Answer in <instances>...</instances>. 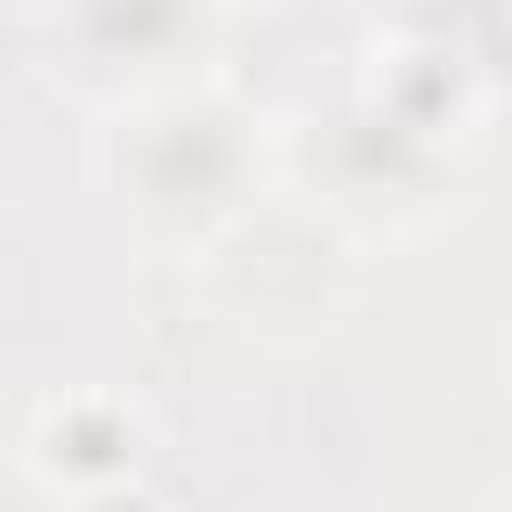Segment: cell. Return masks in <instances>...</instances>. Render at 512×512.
Masks as SVG:
<instances>
[{"label":"cell","instance_id":"2","mask_svg":"<svg viewBox=\"0 0 512 512\" xmlns=\"http://www.w3.org/2000/svg\"><path fill=\"white\" fill-rule=\"evenodd\" d=\"M368 104L392 136L408 144H456L472 120H480V72L456 40L440 32H392L376 48V72H368Z\"/></svg>","mask_w":512,"mask_h":512},{"label":"cell","instance_id":"1","mask_svg":"<svg viewBox=\"0 0 512 512\" xmlns=\"http://www.w3.org/2000/svg\"><path fill=\"white\" fill-rule=\"evenodd\" d=\"M152 424L128 392L112 384H72V392H48L24 424V464L48 480V488H112V480H136V456H144Z\"/></svg>","mask_w":512,"mask_h":512},{"label":"cell","instance_id":"3","mask_svg":"<svg viewBox=\"0 0 512 512\" xmlns=\"http://www.w3.org/2000/svg\"><path fill=\"white\" fill-rule=\"evenodd\" d=\"M72 512H168L144 480H112V488H88V496H72Z\"/></svg>","mask_w":512,"mask_h":512}]
</instances>
